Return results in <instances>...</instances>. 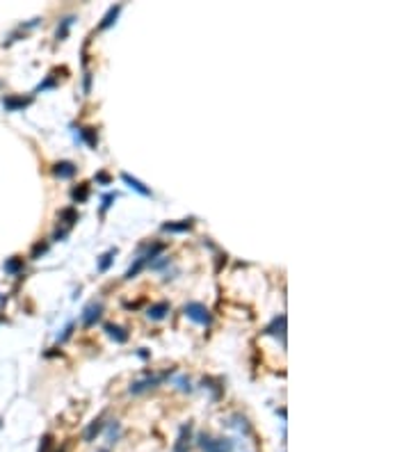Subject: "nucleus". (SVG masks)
<instances>
[{"label":"nucleus","mask_w":411,"mask_h":452,"mask_svg":"<svg viewBox=\"0 0 411 452\" xmlns=\"http://www.w3.org/2000/svg\"><path fill=\"white\" fill-rule=\"evenodd\" d=\"M98 452H110V450H98Z\"/></svg>","instance_id":"2f4dec72"},{"label":"nucleus","mask_w":411,"mask_h":452,"mask_svg":"<svg viewBox=\"0 0 411 452\" xmlns=\"http://www.w3.org/2000/svg\"><path fill=\"white\" fill-rule=\"evenodd\" d=\"M59 217H62L64 222L68 224V226H71L73 222H78V213H76V210H73V208H64L62 213H59Z\"/></svg>","instance_id":"412c9836"},{"label":"nucleus","mask_w":411,"mask_h":452,"mask_svg":"<svg viewBox=\"0 0 411 452\" xmlns=\"http://www.w3.org/2000/svg\"><path fill=\"white\" fill-rule=\"evenodd\" d=\"M199 447L203 452H233V441L231 438H210L206 434H201Z\"/></svg>","instance_id":"f257e3e1"},{"label":"nucleus","mask_w":411,"mask_h":452,"mask_svg":"<svg viewBox=\"0 0 411 452\" xmlns=\"http://www.w3.org/2000/svg\"><path fill=\"white\" fill-rule=\"evenodd\" d=\"M146 265H149V258H146V256H144V254H142V256H140V258H137V260H135V263H132V265H130V269H128V272H126V279H135V276H137V274H140V272H142V269H144V267H146Z\"/></svg>","instance_id":"4468645a"},{"label":"nucleus","mask_w":411,"mask_h":452,"mask_svg":"<svg viewBox=\"0 0 411 452\" xmlns=\"http://www.w3.org/2000/svg\"><path fill=\"white\" fill-rule=\"evenodd\" d=\"M71 196H73V201H76V203H78V201H85L87 196H89V187H87V185L76 187V190L71 192Z\"/></svg>","instance_id":"aec40b11"},{"label":"nucleus","mask_w":411,"mask_h":452,"mask_svg":"<svg viewBox=\"0 0 411 452\" xmlns=\"http://www.w3.org/2000/svg\"><path fill=\"white\" fill-rule=\"evenodd\" d=\"M53 173L57 178H71V176H76V164L68 162V160H62V162H57L53 167Z\"/></svg>","instance_id":"1a4fd4ad"},{"label":"nucleus","mask_w":411,"mask_h":452,"mask_svg":"<svg viewBox=\"0 0 411 452\" xmlns=\"http://www.w3.org/2000/svg\"><path fill=\"white\" fill-rule=\"evenodd\" d=\"M117 436H119V425H114V427L110 429V441L114 443V438H117Z\"/></svg>","instance_id":"c85d7f7f"},{"label":"nucleus","mask_w":411,"mask_h":452,"mask_svg":"<svg viewBox=\"0 0 411 452\" xmlns=\"http://www.w3.org/2000/svg\"><path fill=\"white\" fill-rule=\"evenodd\" d=\"M71 331H73V324H68V327L64 329V333H62V336H59V342H64V340H66V338L71 336Z\"/></svg>","instance_id":"393cba45"},{"label":"nucleus","mask_w":411,"mask_h":452,"mask_svg":"<svg viewBox=\"0 0 411 452\" xmlns=\"http://www.w3.org/2000/svg\"><path fill=\"white\" fill-rule=\"evenodd\" d=\"M190 434H192V425H190V423L183 425V427H181V436H178V443H176V447H174V450H176V452L185 450V443L190 441Z\"/></svg>","instance_id":"dca6fc26"},{"label":"nucleus","mask_w":411,"mask_h":452,"mask_svg":"<svg viewBox=\"0 0 411 452\" xmlns=\"http://www.w3.org/2000/svg\"><path fill=\"white\" fill-rule=\"evenodd\" d=\"M3 320H5V318H3V315H0V324H3Z\"/></svg>","instance_id":"7c9ffc66"},{"label":"nucleus","mask_w":411,"mask_h":452,"mask_svg":"<svg viewBox=\"0 0 411 452\" xmlns=\"http://www.w3.org/2000/svg\"><path fill=\"white\" fill-rule=\"evenodd\" d=\"M89 85H91V73H85V85H82L85 94H89Z\"/></svg>","instance_id":"bb28decb"},{"label":"nucleus","mask_w":411,"mask_h":452,"mask_svg":"<svg viewBox=\"0 0 411 452\" xmlns=\"http://www.w3.org/2000/svg\"><path fill=\"white\" fill-rule=\"evenodd\" d=\"M80 137L91 146V149H96V144H98V137H96V128H80Z\"/></svg>","instance_id":"a211bd4d"},{"label":"nucleus","mask_w":411,"mask_h":452,"mask_svg":"<svg viewBox=\"0 0 411 452\" xmlns=\"http://www.w3.org/2000/svg\"><path fill=\"white\" fill-rule=\"evenodd\" d=\"M119 12H121V5H114V7H110V9H108V14L103 16V21L98 23V30H108V27L112 25L114 21H117Z\"/></svg>","instance_id":"ddd939ff"},{"label":"nucleus","mask_w":411,"mask_h":452,"mask_svg":"<svg viewBox=\"0 0 411 452\" xmlns=\"http://www.w3.org/2000/svg\"><path fill=\"white\" fill-rule=\"evenodd\" d=\"M114 199H117V194H114V192H110V194H105V196H103V203H100V210H103V213H105V210H108L110 205H112V201H114Z\"/></svg>","instance_id":"5701e85b"},{"label":"nucleus","mask_w":411,"mask_h":452,"mask_svg":"<svg viewBox=\"0 0 411 452\" xmlns=\"http://www.w3.org/2000/svg\"><path fill=\"white\" fill-rule=\"evenodd\" d=\"M50 445H53V436L50 434H46L44 438H41V445H39V452H50Z\"/></svg>","instance_id":"4be33fe9"},{"label":"nucleus","mask_w":411,"mask_h":452,"mask_svg":"<svg viewBox=\"0 0 411 452\" xmlns=\"http://www.w3.org/2000/svg\"><path fill=\"white\" fill-rule=\"evenodd\" d=\"M57 452H64V447H62V450H57Z\"/></svg>","instance_id":"473e14b6"},{"label":"nucleus","mask_w":411,"mask_h":452,"mask_svg":"<svg viewBox=\"0 0 411 452\" xmlns=\"http://www.w3.org/2000/svg\"><path fill=\"white\" fill-rule=\"evenodd\" d=\"M100 315H103V304H100V301H91V304H87L85 310H82V324H85V327H94L100 320Z\"/></svg>","instance_id":"20e7f679"},{"label":"nucleus","mask_w":411,"mask_h":452,"mask_svg":"<svg viewBox=\"0 0 411 452\" xmlns=\"http://www.w3.org/2000/svg\"><path fill=\"white\" fill-rule=\"evenodd\" d=\"M167 313H169V304H167V301H158V304L149 306L146 318H149V320H162Z\"/></svg>","instance_id":"f8f14e48"},{"label":"nucleus","mask_w":411,"mask_h":452,"mask_svg":"<svg viewBox=\"0 0 411 452\" xmlns=\"http://www.w3.org/2000/svg\"><path fill=\"white\" fill-rule=\"evenodd\" d=\"M48 87H55V80H53V78H48V80H46V82H41V85L37 87V89L41 91V89H48Z\"/></svg>","instance_id":"a878e982"},{"label":"nucleus","mask_w":411,"mask_h":452,"mask_svg":"<svg viewBox=\"0 0 411 452\" xmlns=\"http://www.w3.org/2000/svg\"><path fill=\"white\" fill-rule=\"evenodd\" d=\"M185 315L192 320V322L203 324V327H208V324L213 322V315H210V310L206 308L203 304H199V301H190V304H185Z\"/></svg>","instance_id":"f03ea898"},{"label":"nucleus","mask_w":411,"mask_h":452,"mask_svg":"<svg viewBox=\"0 0 411 452\" xmlns=\"http://www.w3.org/2000/svg\"><path fill=\"white\" fill-rule=\"evenodd\" d=\"M100 432H103V418H96L87 425V429L82 432V438H85V443H91V441H96V436H98Z\"/></svg>","instance_id":"0eeeda50"},{"label":"nucleus","mask_w":411,"mask_h":452,"mask_svg":"<svg viewBox=\"0 0 411 452\" xmlns=\"http://www.w3.org/2000/svg\"><path fill=\"white\" fill-rule=\"evenodd\" d=\"M46 249H48V245H37L32 249V258H39V254H46Z\"/></svg>","instance_id":"b1692460"},{"label":"nucleus","mask_w":411,"mask_h":452,"mask_svg":"<svg viewBox=\"0 0 411 452\" xmlns=\"http://www.w3.org/2000/svg\"><path fill=\"white\" fill-rule=\"evenodd\" d=\"M73 25V16H66V18H62V25L57 27V39L62 41V39H66V34H68V27Z\"/></svg>","instance_id":"6ab92c4d"},{"label":"nucleus","mask_w":411,"mask_h":452,"mask_svg":"<svg viewBox=\"0 0 411 452\" xmlns=\"http://www.w3.org/2000/svg\"><path fill=\"white\" fill-rule=\"evenodd\" d=\"M30 103H32V98H23V96H5V98H3L5 110H9V112L21 110V108H25V105H30Z\"/></svg>","instance_id":"6e6552de"},{"label":"nucleus","mask_w":411,"mask_h":452,"mask_svg":"<svg viewBox=\"0 0 411 452\" xmlns=\"http://www.w3.org/2000/svg\"><path fill=\"white\" fill-rule=\"evenodd\" d=\"M178 388H181V391H190V381H185V379H178Z\"/></svg>","instance_id":"c756f323"},{"label":"nucleus","mask_w":411,"mask_h":452,"mask_svg":"<svg viewBox=\"0 0 411 452\" xmlns=\"http://www.w3.org/2000/svg\"><path fill=\"white\" fill-rule=\"evenodd\" d=\"M286 324H288V318L286 315H277V318L272 320V322L267 324V327H265V336H281L283 338V333H286Z\"/></svg>","instance_id":"39448f33"},{"label":"nucleus","mask_w":411,"mask_h":452,"mask_svg":"<svg viewBox=\"0 0 411 452\" xmlns=\"http://www.w3.org/2000/svg\"><path fill=\"white\" fill-rule=\"evenodd\" d=\"M164 379H167V374H155V377L140 379V381H132L128 391H130L132 395H140V393H146V391H151V388H155L158 384H162Z\"/></svg>","instance_id":"7ed1b4c3"},{"label":"nucleus","mask_w":411,"mask_h":452,"mask_svg":"<svg viewBox=\"0 0 411 452\" xmlns=\"http://www.w3.org/2000/svg\"><path fill=\"white\" fill-rule=\"evenodd\" d=\"M96 181H98V183H103V185H108V183H110V176H108V173H103V171H100L98 176H96Z\"/></svg>","instance_id":"cd10ccee"},{"label":"nucleus","mask_w":411,"mask_h":452,"mask_svg":"<svg viewBox=\"0 0 411 452\" xmlns=\"http://www.w3.org/2000/svg\"><path fill=\"white\" fill-rule=\"evenodd\" d=\"M121 181L126 183L128 187H132V190H135V192H140L142 196H151V190L144 185V183L140 181V178H135V176H130V173H126V171H123V173H121Z\"/></svg>","instance_id":"423d86ee"},{"label":"nucleus","mask_w":411,"mask_h":452,"mask_svg":"<svg viewBox=\"0 0 411 452\" xmlns=\"http://www.w3.org/2000/svg\"><path fill=\"white\" fill-rule=\"evenodd\" d=\"M5 272H7V274L23 272V258H18V256H12V258H7V260H5Z\"/></svg>","instance_id":"2eb2a0df"},{"label":"nucleus","mask_w":411,"mask_h":452,"mask_svg":"<svg viewBox=\"0 0 411 452\" xmlns=\"http://www.w3.org/2000/svg\"><path fill=\"white\" fill-rule=\"evenodd\" d=\"M105 333H108L114 342H119V345L128 340V331L123 327H119V324H105Z\"/></svg>","instance_id":"9d476101"},{"label":"nucleus","mask_w":411,"mask_h":452,"mask_svg":"<svg viewBox=\"0 0 411 452\" xmlns=\"http://www.w3.org/2000/svg\"><path fill=\"white\" fill-rule=\"evenodd\" d=\"M114 256H117V249H108L103 256H100L98 258V272H108L110 265H112V260H114Z\"/></svg>","instance_id":"f3484780"},{"label":"nucleus","mask_w":411,"mask_h":452,"mask_svg":"<svg viewBox=\"0 0 411 452\" xmlns=\"http://www.w3.org/2000/svg\"><path fill=\"white\" fill-rule=\"evenodd\" d=\"M194 226L192 219H183V222H164L162 224V231H169V233H185Z\"/></svg>","instance_id":"9b49d317"}]
</instances>
